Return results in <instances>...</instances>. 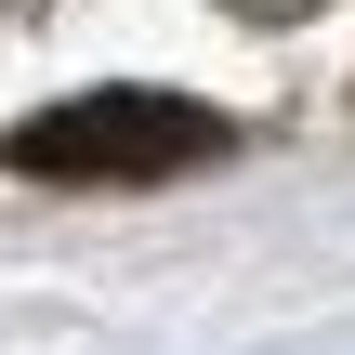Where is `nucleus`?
I'll return each instance as SVG.
<instances>
[{"label":"nucleus","instance_id":"1","mask_svg":"<svg viewBox=\"0 0 355 355\" xmlns=\"http://www.w3.org/2000/svg\"><path fill=\"white\" fill-rule=\"evenodd\" d=\"M224 132L184 105V92H79V105H53V119H26L0 158L13 171H66V184H145V171H184V158H211Z\"/></svg>","mask_w":355,"mask_h":355},{"label":"nucleus","instance_id":"2","mask_svg":"<svg viewBox=\"0 0 355 355\" xmlns=\"http://www.w3.org/2000/svg\"><path fill=\"white\" fill-rule=\"evenodd\" d=\"M224 13H250V26H290V13H316V0H224Z\"/></svg>","mask_w":355,"mask_h":355}]
</instances>
